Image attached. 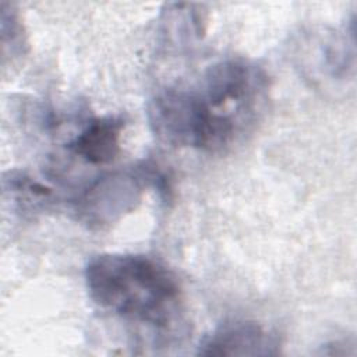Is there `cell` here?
I'll return each instance as SVG.
<instances>
[{
    "mask_svg": "<svg viewBox=\"0 0 357 357\" xmlns=\"http://www.w3.org/2000/svg\"><path fill=\"white\" fill-rule=\"evenodd\" d=\"M202 356H275L279 339L255 321H227L206 335L199 346Z\"/></svg>",
    "mask_w": 357,
    "mask_h": 357,
    "instance_id": "277c9868",
    "label": "cell"
},
{
    "mask_svg": "<svg viewBox=\"0 0 357 357\" xmlns=\"http://www.w3.org/2000/svg\"><path fill=\"white\" fill-rule=\"evenodd\" d=\"M160 176L149 167L120 172L93 183L79 198L77 211L88 225H107L130 212L139 202L144 188Z\"/></svg>",
    "mask_w": 357,
    "mask_h": 357,
    "instance_id": "3957f363",
    "label": "cell"
},
{
    "mask_svg": "<svg viewBox=\"0 0 357 357\" xmlns=\"http://www.w3.org/2000/svg\"><path fill=\"white\" fill-rule=\"evenodd\" d=\"M124 121L114 116L91 120L68 144L70 151L92 165L112 162L120 151Z\"/></svg>",
    "mask_w": 357,
    "mask_h": 357,
    "instance_id": "5b68a950",
    "label": "cell"
},
{
    "mask_svg": "<svg viewBox=\"0 0 357 357\" xmlns=\"http://www.w3.org/2000/svg\"><path fill=\"white\" fill-rule=\"evenodd\" d=\"M269 77L255 61L212 64L192 86L159 91L148 103L153 134L172 146L222 152L250 134L264 116Z\"/></svg>",
    "mask_w": 357,
    "mask_h": 357,
    "instance_id": "6da1fadb",
    "label": "cell"
},
{
    "mask_svg": "<svg viewBox=\"0 0 357 357\" xmlns=\"http://www.w3.org/2000/svg\"><path fill=\"white\" fill-rule=\"evenodd\" d=\"M84 278L91 300L123 321L166 331L181 312L176 275L151 257L99 254L88 261Z\"/></svg>",
    "mask_w": 357,
    "mask_h": 357,
    "instance_id": "7a4b0ae2",
    "label": "cell"
}]
</instances>
